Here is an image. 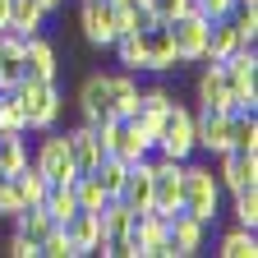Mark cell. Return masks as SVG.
Returning <instances> with one entry per match:
<instances>
[{
	"mask_svg": "<svg viewBox=\"0 0 258 258\" xmlns=\"http://www.w3.org/2000/svg\"><path fill=\"white\" fill-rule=\"evenodd\" d=\"M226 19L240 28V37H244V42H253V46H258V5H235Z\"/></svg>",
	"mask_w": 258,
	"mask_h": 258,
	"instance_id": "31",
	"label": "cell"
},
{
	"mask_svg": "<svg viewBox=\"0 0 258 258\" xmlns=\"http://www.w3.org/2000/svg\"><path fill=\"white\" fill-rule=\"evenodd\" d=\"M221 70H226V92H231L226 111H258V46L231 51Z\"/></svg>",
	"mask_w": 258,
	"mask_h": 258,
	"instance_id": "4",
	"label": "cell"
},
{
	"mask_svg": "<svg viewBox=\"0 0 258 258\" xmlns=\"http://www.w3.org/2000/svg\"><path fill=\"white\" fill-rule=\"evenodd\" d=\"M139 74H129V70H92L83 74L79 83V115L83 124H102L111 115H134L139 111Z\"/></svg>",
	"mask_w": 258,
	"mask_h": 258,
	"instance_id": "1",
	"label": "cell"
},
{
	"mask_svg": "<svg viewBox=\"0 0 258 258\" xmlns=\"http://www.w3.org/2000/svg\"><path fill=\"white\" fill-rule=\"evenodd\" d=\"M124 240L134 244V258H166V217L143 208L134 212V221H129Z\"/></svg>",
	"mask_w": 258,
	"mask_h": 258,
	"instance_id": "12",
	"label": "cell"
},
{
	"mask_svg": "<svg viewBox=\"0 0 258 258\" xmlns=\"http://www.w3.org/2000/svg\"><path fill=\"white\" fill-rule=\"evenodd\" d=\"M10 23V0H0V28Z\"/></svg>",
	"mask_w": 258,
	"mask_h": 258,
	"instance_id": "38",
	"label": "cell"
},
{
	"mask_svg": "<svg viewBox=\"0 0 258 258\" xmlns=\"http://www.w3.org/2000/svg\"><path fill=\"white\" fill-rule=\"evenodd\" d=\"M208 231L212 226H203L199 217H189L184 208H175L166 217V258H194L208 249Z\"/></svg>",
	"mask_w": 258,
	"mask_h": 258,
	"instance_id": "9",
	"label": "cell"
},
{
	"mask_svg": "<svg viewBox=\"0 0 258 258\" xmlns=\"http://www.w3.org/2000/svg\"><path fill=\"white\" fill-rule=\"evenodd\" d=\"M19 208H28V203H23V194H19V180H14V175H0V217L10 221Z\"/></svg>",
	"mask_w": 258,
	"mask_h": 258,
	"instance_id": "33",
	"label": "cell"
},
{
	"mask_svg": "<svg viewBox=\"0 0 258 258\" xmlns=\"http://www.w3.org/2000/svg\"><path fill=\"white\" fill-rule=\"evenodd\" d=\"M115 199H120L124 208H134V212L152 208V157L134 161V166L124 171V184H120V194H115Z\"/></svg>",
	"mask_w": 258,
	"mask_h": 258,
	"instance_id": "18",
	"label": "cell"
},
{
	"mask_svg": "<svg viewBox=\"0 0 258 258\" xmlns=\"http://www.w3.org/2000/svg\"><path fill=\"white\" fill-rule=\"evenodd\" d=\"M235 5H258V0H235Z\"/></svg>",
	"mask_w": 258,
	"mask_h": 258,
	"instance_id": "39",
	"label": "cell"
},
{
	"mask_svg": "<svg viewBox=\"0 0 258 258\" xmlns=\"http://www.w3.org/2000/svg\"><path fill=\"white\" fill-rule=\"evenodd\" d=\"M231 217H235V226L258 231V189H240V194H231Z\"/></svg>",
	"mask_w": 258,
	"mask_h": 258,
	"instance_id": "28",
	"label": "cell"
},
{
	"mask_svg": "<svg viewBox=\"0 0 258 258\" xmlns=\"http://www.w3.org/2000/svg\"><path fill=\"white\" fill-rule=\"evenodd\" d=\"M217 253L221 258H253L258 253V231H249V226H231V231L217 235Z\"/></svg>",
	"mask_w": 258,
	"mask_h": 258,
	"instance_id": "23",
	"label": "cell"
},
{
	"mask_svg": "<svg viewBox=\"0 0 258 258\" xmlns=\"http://www.w3.org/2000/svg\"><path fill=\"white\" fill-rule=\"evenodd\" d=\"M42 208H46V217L60 226L64 217H70V212H79V199H74V180L70 184H51L46 189V199H42Z\"/></svg>",
	"mask_w": 258,
	"mask_h": 258,
	"instance_id": "27",
	"label": "cell"
},
{
	"mask_svg": "<svg viewBox=\"0 0 258 258\" xmlns=\"http://www.w3.org/2000/svg\"><path fill=\"white\" fill-rule=\"evenodd\" d=\"M231 148L258 152V111H231Z\"/></svg>",
	"mask_w": 258,
	"mask_h": 258,
	"instance_id": "25",
	"label": "cell"
},
{
	"mask_svg": "<svg viewBox=\"0 0 258 258\" xmlns=\"http://www.w3.org/2000/svg\"><path fill=\"white\" fill-rule=\"evenodd\" d=\"M10 226H14V231H19L23 240H32V244H42V240L55 231V221L46 217V208H42V203H28V208H19V212L10 217Z\"/></svg>",
	"mask_w": 258,
	"mask_h": 258,
	"instance_id": "21",
	"label": "cell"
},
{
	"mask_svg": "<svg viewBox=\"0 0 258 258\" xmlns=\"http://www.w3.org/2000/svg\"><path fill=\"white\" fill-rule=\"evenodd\" d=\"M217 180L221 194H240V189H258V152H221L217 157Z\"/></svg>",
	"mask_w": 258,
	"mask_h": 258,
	"instance_id": "13",
	"label": "cell"
},
{
	"mask_svg": "<svg viewBox=\"0 0 258 258\" xmlns=\"http://www.w3.org/2000/svg\"><path fill=\"white\" fill-rule=\"evenodd\" d=\"M14 102L23 111V129L28 134H46V129L60 124V111H64L60 79H23L14 88Z\"/></svg>",
	"mask_w": 258,
	"mask_h": 258,
	"instance_id": "2",
	"label": "cell"
},
{
	"mask_svg": "<svg viewBox=\"0 0 258 258\" xmlns=\"http://www.w3.org/2000/svg\"><path fill=\"white\" fill-rule=\"evenodd\" d=\"M106 51H115V64H120V70L143 74V42H139V28H134V32H120Z\"/></svg>",
	"mask_w": 258,
	"mask_h": 258,
	"instance_id": "26",
	"label": "cell"
},
{
	"mask_svg": "<svg viewBox=\"0 0 258 258\" xmlns=\"http://www.w3.org/2000/svg\"><path fill=\"white\" fill-rule=\"evenodd\" d=\"M37 5H42L46 14H55V10H64V0H37Z\"/></svg>",
	"mask_w": 258,
	"mask_h": 258,
	"instance_id": "37",
	"label": "cell"
},
{
	"mask_svg": "<svg viewBox=\"0 0 258 258\" xmlns=\"http://www.w3.org/2000/svg\"><path fill=\"white\" fill-rule=\"evenodd\" d=\"M180 208H184L189 217H199L203 226H212V221L221 217V180H217V171L208 166V161H199V157H189V161H184Z\"/></svg>",
	"mask_w": 258,
	"mask_h": 258,
	"instance_id": "3",
	"label": "cell"
},
{
	"mask_svg": "<svg viewBox=\"0 0 258 258\" xmlns=\"http://www.w3.org/2000/svg\"><path fill=\"white\" fill-rule=\"evenodd\" d=\"M175 102H180V97H175V92H171L166 83H152V88H139V111H157V115H161V111H171Z\"/></svg>",
	"mask_w": 258,
	"mask_h": 258,
	"instance_id": "30",
	"label": "cell"
},
{
	"mask_svg": "<svg viewBox=\"0 0 258 258\" xmlns=\"http://www.w3.org/2000/svg\"><path fill=\"white\" fill-rule=\"evenodd\" d=\"M194 139L208 157L231 152V111H194Z\"/></svg>",
	"mask_w": 258,
	"mask_h": 258,
	"instance_id": "15",
	"label": "cell"
},
{
	"mask_svg": "<svg viewBox=\"0 0 258 258\" xmlns=\"http://www.w3.org/2000/svg\"><path fill=\"white\" fill-rule=\"evenodd\" d=\"M23 79H60V51L46 32L23 37Z\"/></svg>",
	"mask_w": 258,
	"mask_h": 258,
	"instance_id": "16",
	"label": "cell"
},
{
	"mask_svg": "<svg viewBox=\"0 0 258 258\" xmlns=\"http://www.w3.org/2000/svg\"><path fill=\"white\" fill-rule=\"evenodd\" d=\"M97 134L106 143V157H120L124 166H134V161L152 157V139H143V129L134 124V115H111L102 124H92Z\"/></svg>",
	"mask_w": 258,
	"mask_h": 258,
	"instance_id": "5",
	"label": "cell"
},
{
	"mask_svg": "<svg viewBox=\"0 0 258 258\" xmlns=\"http://www.w3.org/2000/svg\"><path fill=\"white\" fill-rule=\"evenodd\" d=\"M240 46H253V42H244V37H240V28H235L231 19H212V23H208V46H203V60H226V55L240 51Z\"/></svg>",
	"mask_w": 258,
	"mask_h": 258,
	"instance_id": "20",
	"label": "cell"
},
{
	"mask_svg": "<svg viewBox=\"0 0 258 258\" xmlns=\"http://www.w3.org/2000/svg\"><path fill=\"white\" fill-rule=\"evenodd\" d=\"M5 253H10V258H37V244L23 240V235L14 231V235H10V244H5Z\"/></svg>",
	"mask_w": 258,
	"mask_h": 258,
	"instance_id": "36",
	"label": "cell"
},
{
	"mask_svg": "<svg viewBox=\"0 0 258 258\" xmlns=\"http://www.w3.org/2000/svg\"><path fill=\"white\" fill-rule=\"evenodd\" d=\"M64 139H70V157H74L79 175H83V171H92L97 161L106 157V143H102V134H97L92 124H74V129H64Z\"/></svg>",
	"mask_w": 258,
	"mask_h": 258,
	"instance_id": "19",
	"label": "cell"
},
{
	"mask_svg": "<svg viewBox=\"0 0 258 258\" xmlns=\"http://www.w3.org/2000/svg\"><path fill=\"white\" fill-rule=\"evenodd\" d=\"M60 231L70 235V244H74V253H79V258H83V253L106 258V235H102V226H97V212H88V208L70 212V217L60 221Z\"/></svg>",
	"mask_w": 258,
	"mask_h": 258,
	"instance_id": "14",
	"label": "cell"
},
{
	"mask_svg": "<svg viewBox=\"0 0 258 258\" xmlns=\"http://www.w3.org/2000/svg\"><path fill=\"white\" fill-rule=\"evenodd\" d=\"M37 258H79V253H74L70 235H64L60 226H55V231H51V235H46V240L37 244Z\"/></svg>",
	"mask_w": 258,
	"mask_h": 258,
	"instance_id": "32",
	"label": "cell"
},
{
	"mask_svg": "<svg viewBox=\"0 0 258 258\" xmlns=\"http://www.w3.org/2000/svg\"><path fill=\"white\" fill-rule=\"evenodd\" d=\"M171 28V42H175V55L180 64H203V46H208V19L199 10H184L175 19H166Z\"/></svg>",
	"mask_w": 258,
	"mask_h": 258,
	"instance_id": "10",
	"label": "cell"
},
{
	"mask_svg": "<svg viewBox=\"0 0 258 258\" xmlns=\"http://www.w3.org/2000/svg\"><path fill=\"white\" fill-rule=\"evenodd\" d=\"M14 180H19V194H23V203H42V199H46V189H51V180H46L37 166H32V161H28V166H23Z\"/></svg>",
	"mask_w": 258,
	"mask_h": 258,
	"instance_id": "29",
	"label": "cell"
},
{
	"mask_svg": "<svg viewBox=\"0 0 258 258\" xmlns=\"http://www.w3.org/2000/svg\"><path fill=\"white\" fill-rule=\"evenodd\" d=\"M46 10L37 5V0H10V23L5 28H14L19 37H32V32H46Z\"/></svg>",
	"mask_w": 258,
	"mask_h": 258,
	"instance_id": "22",
	"label": "cell"
},
{
	"mask_svg": "<svg viewBox=\"0 0 258 258\" xmlns=\"http://www.w3.org/2000/svg\"><path fill=\"white\" fill-rule=\"evenodd\" d=\"M139 42H143V74H175V70H184L180 55H175V42H171V28L161 19L139 28Z\"/></svg>",
	"mask_w": 258,
	"mask_h": 258,
	"instance_id": "8",
	"label": "cell"
},
{
	"mask_svg": "<svg viewBox=\"0 0 258 258\" xmlns=\"http://www.w3.org/2000/svg\"><path fill=\"white\" fill-rule=\"evenodd\" d=\"M194 10H199V14L212 23V19H226V14H231V10H235V0H194Z\"/></svg>",
	"mask_w": 258,
	"mask_h": 258,
	"instance_id": "35",
	"label": "cell"
},
{
	"mask_svg": "<svg viewBox=\"0 0 258 258\" xmlns=\"http://www.w3.org/2000/svg\"><path fill=\"white\" fill-rule=\"evenodd\" d=\"M28 161H32V166H37L51 184H70V180H79V166H74V157H70V139H64L60 129L37 134V143H32Z\"/></svg>",
	"mask_w": 258,
	"mask_h": 258,
	"instance_id": "7",
	"label": "cell"
},
{
	"mask_svg": "<svg viewBox=\"0 0 258 258\" xmlns=\"http://www.w3.org/2000/svg\"><path fill=\"white\" fill-rule=\"evenodd\" d=\"M157 157H171V161H189V157H199V139H194V111L184 102H175L166 111V120H161V134L152 143Z\"/></svg>",
	"mask_w": 258,
	"mask_h": 258,
	"instance_id": "6",
	"label": "cell"
},
{
	"mask_svg": "<svg viewBox=\"0 0 258 258\" xmlns=\"http://www.w3.org/2000/svg\"><path fill=\"white\" fill-rule=\"evenodd\" d=\"M152 19H161V23H166V19H175V14H184V10H194V0H148V5H143Z\"/></svg>",
	"mask_w": 258,
	"mask_h": 258,
	"instance_id": "34",
	"label": "cell"
},
{
	"mask_svg": "<svg viewBox=\"0 0 258 258\" xmlns=\"http://www.w3.org/2000/svg\"><path fill=\"white\" fill-rule=\"evenodd\" d=\"M32 139L28 134H0V175H19L28 166Z\"/></svg>",
	"mask_w": 258,
	"mask_h": 258,
	"instance_id": "24",
	"label": "cell"
},
{
	"mask_svg": "<svg viewBox=\"0 0 258 258\" xmlns=\"http://www.w3.org/2000/svg\"><path fill=\"white\" fill-rule=\"evenodd\" d=\"M194 102H199V111H226V106H231V92H226V70H221V60H203L199 83H194Z\"/></svg>",
	"mask_w": 258,
	"mask_h": 258,
	"instance_id": "17",
	"label": "cell"
},
{
	"mask_svg": "<svg viewBox=\"0 0 258 258\" xmlns=\"http://www.w3.org/2000/svg\"><path fill=\"white\" fill-rule=\"evenodd\" d=\"M180 189H184V161H171V157L152 152V212L171 217L180 208Z\"/></svg>",
	"mask_w": 258,
	"mask_h": 258,
	"instance_id": "11",
	"label": "cell"
}]
</instances>
